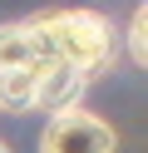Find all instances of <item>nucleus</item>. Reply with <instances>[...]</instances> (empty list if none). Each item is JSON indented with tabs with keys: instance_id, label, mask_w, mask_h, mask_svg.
Returning <instances> with one entry per match:
<instances>
[{
	"instance_id": "obj_6",
	"label": "nucleus",
	"mask_w": 148,
	"mask_h": 153,
	"mask_svg": "<svg viewBox=\"0 0 148 153\" xmlns=\"http://www.w3.org/2000/svg\"><path fill=\"white\" fill-rule=\"evenodd\" d=\"M123 45H128V59L143 69V64H148V10H143V5H138V10H133V20H128Z\"/></svg>"
},
{
	"instance_id": "obj_3",
	"label": "nucleus",
	"mask_w": 148,
	"mask_h": 153,
	"mask_svg": "<svg viewBox=\"0 0 148 153\" xmlns=\"http://www.w3.org/2000/svg\"><path fill=\"white\" fill-rule=\"evenodd\" d=\"M89 89L84 69H74L69 59H59V54H49V59L35 64V109L54 114V109H69V104H79Z\"/></svg>"
},
{
	"instance_id": "obj_2",
	"label": "nucleus",
	"mask_w": 148,
	"mask_h": 153,
	"mask_svg": "<svg viewBox=\"0 0 148 153\" xmlns=\"http://www.w3.org/2000/svg\"><path fill=\"white\" fill-rule=\"evenodd\" d=\"M39 153H118V133L99 114H84L79 104H69L49 114L39 133Z\"/></svg>"
},
{
	"instance_id": "obj_5",
	"label": "nucleus",
	"mask_w": 148,
	"mask_h": 153,
	"mask_svg": "<svg viewBox=\"0 0 148 153\" xmlns=\"http://www.w3.org/2000/svg\"><path fill=\"white\" fill-rule=\"evenodd\" d=\"M35 109V64H0V114Z\"/></svg>"
},
{
	"instance_id": "obj_4",
	"label": "nucleus",
	"mask_w": 148,
	"mask_h": 153,
	"mask_svg": "<svg viewBox=\"0 0 148 153\" xmlns=\"http://www.w3.org/2000/svg\"><path fill=\"white\" fill-rule=\"evenodd\" d=\"M54 54L49 35L39 30V20H15L0 25V64H39Z\"/></svg>"
},
{
	"instance_id": "obj_1",
	"label": "nucleus",
	"mask_w": 148,
	"mask_h": 153,
	"mask_svg": "<svg viewBox=\"0 0 148 153\" xmlns=\"http://www.w3.org/2000/svg\"><path fill=\"white\" fill-rule=\"evenodd\" d=\"M39 30L49 35L59 59H69L74 69H84V79L94 84L99 74H109L118 54V35H114V20L99 10H49V15H35Z\"/></svg>"
},
{
	"instance_id": "obj_7",
	"label": "nucleus",
	"mask_w": 148,
	"mask_h": 153,
	"mask_svg": "<svg viewBox=\"0 0 148 153\" xmlns=\"http://www.w3.org/2000/svg\"><path fill=\"white\" fill-rule=\"evenodd\" d=\"M0 153H10V148H5V143H0Z\"/></svg>"
}]
</instances>
